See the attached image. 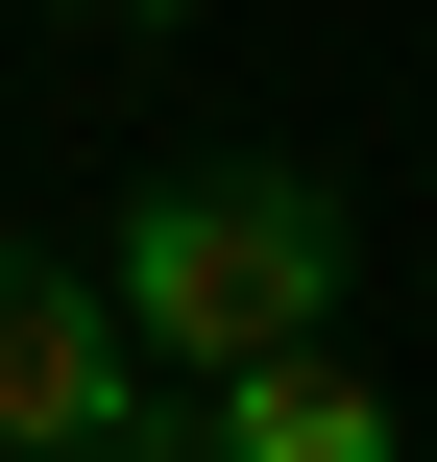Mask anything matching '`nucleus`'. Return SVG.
<instances>
[{
  "label": "nucleus",
  "instance_id": "obj_1",
  "mask_svg": "<svg viewBox=\"0 0 437 462\" xmlns=\"http://www.w3.org/2000/svg\"><path fill=\"white\" fill-rule=\"evenodd\" d=\"M97 292H122V341H146V365H268V341H316V317H341V195H316V171H268V146H195V171H146V195H122Z\"/></svg>",
  "mask_w": 437,
  "mask_h": 462
},
{
  "label": "nucleus",
  "instance_id": "obj_2",
  "mask_svg": "<svg viewBox=\"0 0 437 462\" xmlns=\"http://www.w3.org/2000/svg\"><path fill=\"white\" fill-rule=\"evenodd\" d=\"M0 462H146V341L49 244H0Z\"/></svg>",
  "mask_w": 437,
  "mask_h": 462
},
{
  "label": "nucleus",
  "instance_id": "obj_3",
  "mask_svg": "<svg viewBox=\"0 0 437 462\" xmlns=\"http://www.w3.org/2000/svg\"><path fill=\"white\" fill-rule=\"evenodd\" d=\"M146 462H389V390L341 365V317L268 365H146Z\"/></svg>",
  "mask_w": 437,
  "mask_h": 462
},
{
  "label": "nucleus",
  "instance_id": "obj_4",
  "mask_svg": "<svg viewBox=\"0 0 437 462\" xmlns=\"http://www.w3.org/2000/svg\"><path fill=\"white\" fill-rule=\"evenodd\" d=\"M24 24H122V49H146V24H170V0H24Z\"/></svg>",
  "mask_w": 437,
  "mask_h": 462
}]
</instances>
